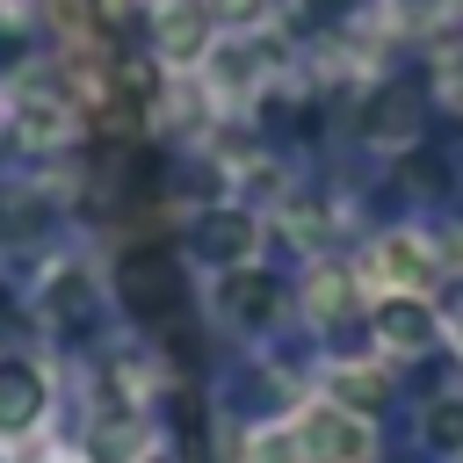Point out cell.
Listing matches in <instances>:
<instances>
[{"label":"cell","mask_w":463,"mask_h":463,"mask_svg":"<svg viewBox=\"0 0 463 463\" xmlns=\"http://www.w3.org/2000/svg\"><path fill=\"white\" fill-rule=\"evenodd\" d=\"M22 412H36V383L22 369H0V420H22Z\"/></svg>","instance_id":"cell-1"}]
</instances>
